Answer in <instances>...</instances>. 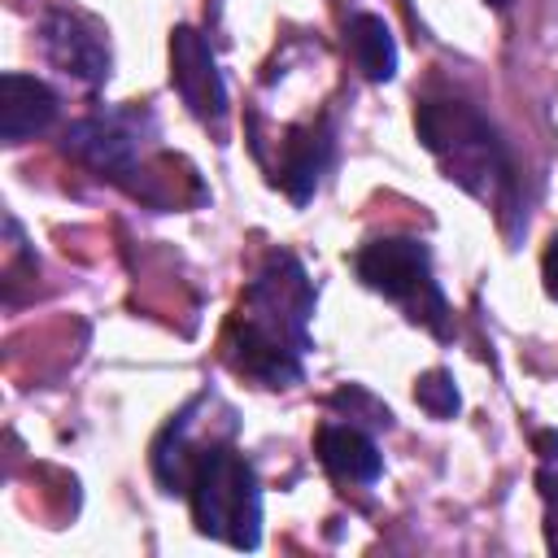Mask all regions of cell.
Masks as SVG:
<instances>
[{
	"label": "cell",
	"mask_w": 558,
	"mask_h": 558,
	"mask_svg": "<svg viewBox=\"0 0 558 558\" xmlns=\"http://www.w3.org/2000/svg\"><path fill=\"white\" fill-rule=\"evenodd\" d=\"M314 305L318 288L305 275L301 257L288 248L266 253L227 323L222 349L231 371L262 388H292L305 375V353L314 349Z\"/></svg>",
	"instance_id": "cell-1"
},
{
	"label": "cell",
	"mask_w": 558,
	"mask_h": 558,
	"mask_svg": "<svg viewBox=\"0 0 558 558\" xmlns=\"http://www.w3.org/2000/svg\"><path fill=\"white\" fill-rule=\"evenodd\" d=\"M414 135L440 166L449 183H458L466 196H475L484 209L501 218V227L514 235L519 209V166L501 131L458 96H423L414 105Z\"/></svg>",
	"instance_id": "cell-2"
},
{
	"label": "cell",
	"mask_w": 558,
	"mask_h": 558,
	"mask_svg": "<svg viewBox=\"0 0 558 558\" xmlns=\"http://www.w3.org/2000/svg\"><path fill=\"white\" fill-rule=\"evenodd\" d=\"M183 497L192 506V523L201 536L222 541L231 549L262 545V480L235 445L192 449Z\"/></svg>",
	"instance_id": "cell-3"
},
{
	"label": "cell",
	"mask_w": 558,
	"mask_h": 558,
	"mask_svg": "<svg viewBox=\"0 0 558 558\" xmlns=\"http://www.w3.org/2000/svg\"><path fill=\"white\" fill-rule=\"evenodd\" d=\"M353 275L362 279V288L392 301L405 314V323L423 327L436 340H453V305L436 279L432 248L423 240H414V235L366 240L353 253Z\"/></svg>",
	"instance_id": "cell-4"
},
{
	"label": "cell",
	"mask_w": 558,
	"mask_h": 558,
	"mask_svg": "<svg viewBox=\"0 0 558 558\" xmlns=\"http://www.w3.org/2000/svg\"><path fill=\"white\" fill-rule=\"evenodd\" d=\"M157 140V118L144 105H113V109H92L78 122L65 126L61 148L70 161L105 174V179H126L144 157L148 144Z\"/></svg>",
	"instance_id": "cell-5"
},
{
	"label": "cell",
	"mask_w": 558,
	"mask_h": 558,
	"mask_svg": "<svg viewBox=\"0 0 558 558\" xmlns=\"http://www.w3.org/2000/svg\"><path fill=\"white\" fill-rule=\"evenodd\" d=\"M39 48L52 70H61L65 78H74L83 87H100L113 70V48H109L105 22H96L92 13L74 9V4H52L39 17Z\"/></svg>",
	"instance_id": "cell-6"
},
{
	"label": "cell",
	"mask_w": 558,
	"mask_h": 558,
	"mask_svg": "<svg viewBox=\"0 0 558 558\" xmlns=\"http://www.w3.org/2000/svg\"><path fill=\"white\" fill-rule=\"evenodd\" d=\"M170 87L179 92V100L187 105V113L196 122L222 131L231 100H227L218 57H214L209 39L196 26H174L170 31Z\"/></svg>",
	"instance_id": "cell-7"
},
{
	"label": "cell",
	"mask_w": 558,
	"mask_h": 558,
	"mask_svg": "<svg viewBox=\"0 0 558 558\" xmlns=\"http://www.w3.org/2000/svg\"><path fill=\"white\" fill-rule=\"evenodd\" d=\"M331 153H336V140H331V126L327 122H301V126H288L283 140H279V157L270 166V183L292 201V205H305L327 166H331Z\"/></svg>",
	"instance_id": "cell-8"
},
{
	"label": "cell",
	"mask_w": 558,
	"mask_h": 558,
	"mask_svg": "<svg viewBox=\"0 0 558 558\" xmlns=\"http://www.w3.org/2000/svg\"><path fill=\"white\" fill-rule=\"evenodd\" d=\"M314 453H318L323 471L340 484L366 488L384 475V453H379L375 436L362 423H349V418H327L314 432Z\"/></svg>",
	"instance_id": "cell-9"
},
{
	"label": "cell",
	"mask_w": 558,
	"mask_h": 558,
	"mask_svg": "<svg viewBox=\"0 0 558 558\" xmlns=\"http://www.w3.org/2000/svg\"><path fill=\"white\" fill-rule=\"evenodd\" d=\"M61 113V96L22 70H9L0 78V140L4 144H26L35 135H44Z\"/></svg>",
	"instance_id": "cell-10"
},
{
	"label": "cell",
	"mask_w": 558,
	"mask_h": 558,
	"mask_svg": "<svg viewBox=\"0 0 558 558\" xmlns=\"http://www.w3.org/2000/svg\"><path fill=\"white\" fill-rule=\"evenodd\" d=\"M122 187L131 196H140L144 205L153 209H187V205H201L205 201V187L196 179V170L183 161V157H170V153H157V157H144L126 179Z\"/></svg>",
	"instance_id": "cell-11"
},
{
	"label": "cell",
	"mask_w": 558,
	"mask_h": 558,
	"mask_svg": "<svg viewBox=\"0 0 558 558\" xmlns=\"http://www.w3.org/2000/svg\"><path fill=\"white\" fill-rule=\"evenodd\" d=\"M344 44H349L353 65L362 70L366 83H392L397 78V39L379 13H353L344 22Z\"/></svg>",
	"instance_id": "cell-12"
},
{
	"label": "cell",
	"mask_w": 558,
	"mask_h": 558,
	"mask_svg": "<svg viewBox=\"0 0 558 558\" xmlns=\"http://www.w3.org/2000/svg\"><path fill=\"white\" fill-rule=\"evenodd\" d=\"M414 401L432 414V418H453L458 414V405H462V397H458V384H453V375L449 371H423L418 379H414Z\"/></svg>",
	"instance_id": "cell-13"
},
{
	"label": "cell",
	"mask_w": 558,
	"mask_h": 558,
	"mask_svg": "<svg viewBox=\"0 0 558 558\" xmlns=\"http://www.w3.org/2000/svg\"><path fill=\"white\" fill-rule=\"evenodd\" d=\"M331 405L336 410H344V418L349 423H375V427H392V410L384 405V401H375L366 388H357V384H344V388H336L331 392Z\"/></svg>",
	"instance_id": "cell-14"
},
{
	"label": "cell",
	"mask_w": 558,
	"mask_h": 558,
	"mask_svg": "<svg viewBox=\"0 0 558 558\" xmlns=\"http://www.w3.org/2000/svg\"><path fill=\"white\" fill-rule=\"evenodd\" d=\"M536 488H541V501H545V545L558 554V471L541 466Z\"/></svg>",
	"instance_id": "cell-15"
},
{
	"label": "cell",
	"mask_w": 558,
	"mask_h": 558,
	"mask_svg": "<svg viewBox=\"0 0 558 558\" xmlns=\"http://www.w3.org/2000/svg\"><path fill=\"white\" fill-rule=\"evenodd\" d=\"M541 279H545V296H549V301H558V231H554V235H549V244H545Z\"/></svg>",
	"instance_id": "cell-16"
},
{
	"label": "cell",
	"mask_w": 558,
	"mask_h": 558,
	"mask_svg": "<svg viewBox=\"0 0 558 558\" xmlns=\"http://www.w3.org/2000/svg\"><path fill=\"white\" fill-rule=\"evenodd\" d=\"M536 449H541L545 462H554V458H558V432H541V436H536Z\"/></svg>",
	"instance_id": "cell-17"
},
{
	"label": "cell",
	"mask_w": 558,
	"mask_h": 558,
	"mask_svg": "<svg viewBox=\"0 0 558 558\" xmlns=\"http://www.w3.org/2000/svg\"><path fill=\"white\" fill-rule=\"evenodd\" d=\"M484 4H493V9H510V0H484Z\"/></svg>",
	"instance_id": "cell-18"
}]
</instances>
